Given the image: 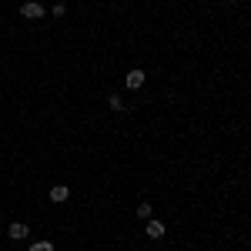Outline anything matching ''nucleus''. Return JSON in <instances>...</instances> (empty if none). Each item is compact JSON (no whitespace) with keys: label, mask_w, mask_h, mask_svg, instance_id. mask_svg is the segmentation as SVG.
Returning a JSON list of instances; mask_svg holds the SVG:
<instances>
[{"label":"nucleus","mask_w":251,"mask_h":251,"mask_svg":"<svg viewBox=\"0 0 251 251\" xmlns=\"http://www.w3.org/2000/svg\"><path fill=\"white\" fill-rule=\"evenodd\" d=\"M27 234H30V228H27L24 221H14V225L7 228V238H10V241H24Z\"/></svg>","instance_id":"obj_3"},{"label":"nucleus","mask_w":251,"mask_h":251,"mask_svg":"<svg viewBox=\"0 0 251 251\" xmlns=\"http://www.w3.org/2000/svg\"><path fill=\"white\" fill-rule=\"evenodd\" d=\"M225 3H238V0H225Z\"/></svg>","instance_id":"obj_9"},{"label":"nucleus","mask_w":251,"mask_h":251,"mask_svg":"<svg viewBox=\"0 0 251 251\" xmlns=\"http://www.w3.org/2000/svg\"><path fill=\"white\" fill-rule=\"evenodd\" d=\"M164 221H148V238H151V241H161V238H164Z\"/></svg>","instance_id":"obj_5"},{"label":"nucleus","mask_w":251,"mask_h":251,"mask_svg":"<svg viewBox=\"0 0 251 251\" xmlns=\"http://www.w3.org/2000/svg\"><path fill=\"white\" fill-rule=\"evenodd\" d=\"M151 211H154V208H151L148 201H141V204H137V218H144V221H151Z\"/></svg>","instance_id":"obj_6"},{"label":"nucleus","mask_w":251,"mask_h":251,"mask_svg":"<svg viewBox=\"0 0 251 251\" xmlns=\"http://www.w3.org/2000/svg\"><path fill=\"white\" fill-rule=\"evenodd\" d=\"M44 14H47V10H44V3H37V0H24V3H20V17L24 20H40Z\"/></svg>","instance_id":"obj_1"},{"label":"nucleus","mask_w":251,"mask_h":251,"mask_svg":"<svg viewBox=\"0 0 251 251\" xmlns=\"http://www.w3.org/2000/svg\"><path fill=\"white\" fill-rule=\"evenodd\" d=\"M30 251H54V245H50V241H34Z\"/></svg>","instance_id":"obj_8"},{"label":"nucleus","mask_w":251,"mask_h":251,"mask_svg":"<svg viewBox=\"0 0 251 251\" xmlns=\"http://www.w3.org/2000/svg\"><path fill=\"white\" fill-rule=\"evenodd\" d=\"M67 198H71V188H67V184H54V188H50V201H54V204H64Z\"/></svg>","instance_id":"obj_4"},{"label":"nucleus","mask_w":251,"mask_h":251,"mask_svg":"<svg viewBox=\"0 0 251 251\" xmlns=\"http://www.w3.org/2000/svg\"><path fill=\"white\" fill-rule=\"evenodd\" d=\"M107 107H111V111H124V100H121L117 94H111L107 97Z\"/></svg>","instance_id":"obj_7"},{"label":"nucleus","mask_w":251,"mask_h":251,"mask_svg":"<svg viewBox=\"0 0 251 251\" xmlns=\"http://www.w3.org/2000/svg\"><path fill=\"white\" fill-rule=\"evenodd\" d=\"M144 80H148V74H144L141 67H134V71L124 74V87H127V91H137V87H144Z\"/></svg>","instance_id":"obj_2"}]
</instances>
